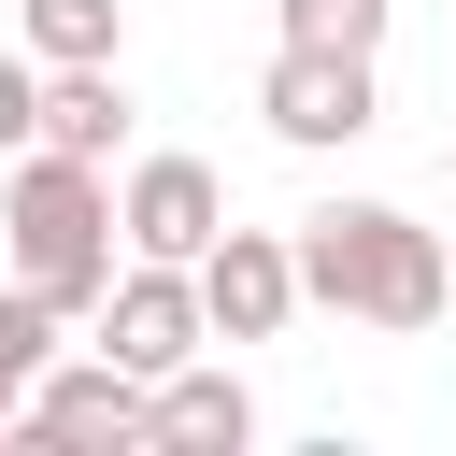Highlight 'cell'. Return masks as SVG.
I'll list each match as a JSON object with an SVG mask.
<instances>
[{"label": "cell", "mask_w": 456, "mask_h": 456, "mask_svg": "<svg viewBox=\"0 0 456 456\" xmlns=\"http://www.w3.org/2000/svg\"><path fill=\"white\" fill-rule=\"evenodd\" d=\"M28 128H43V57H28V43H14V57H0V157H14V142H28Z\"/></svg>", "instance_id": "obj_13"}, {"label": "cell", "mask_w": 456, "mask_h": 456, "mask_svg": "<svg viewBox=\"0 0 456 456\" xmlns=\"http://www.w3.org/2000/svg\"><path fill=\"white\" fill-rule=\"evenodd\" d=\"M57 342H71V328H57V314H43L28 285H0V385H28V370H43Z\"/></svg>", "instance_id": "obj_12"}, {"label": "cell", "mask_w": 456, "mask_h": 456, "mask_svg": "<svg viewBox=\"0 0 456 456\" xmlns=\"http://www.w3.org/2000/svg\"><path fill=\"white\" fill-rule=\"evenodd\" d=\"M142 442H157V456H242V442H256V399H242V370H214V356L157 370V385H142Z\"/></svg>", "instance_id": "obj_8"}, {"label": "cell", "mask_w": 456, "mask_h": 456, "mask_svg": "<svg viewBox=\"0 0 456 456\" xmlns=\"http://www.w3.org/2000/svg\"><path fill=\"white\" fill-rule=\"evenodd\" d=\"M86 328H100V356H114L128 385H157V370H185V356L214 342V328H200V285H185L171 256H114V285H100Z\"/></svg>", "instance_id": "obj_4"}, {"label": "cell", "mask_w": 456, "mask_h": 456, "mask_svg": "<svg viewBox=\"0 0 456 456\" xmlns=\"http://www.w3.org/2000/svg\"><path fill=\"white\" fill-rule=\"evenodd\" d=\"M14 43L43 71H86V57H128V0H14Z\"/></svg>", "instance_id": "obj_10"}, {"label": "cell", "mask_w": 456, "mask_h": 456, "mask_svg": "<svg viewBox=\"0 0 456 456\" xmlns=\"http://www.w3.org/2000/svg\"><path fill=\"white\" fill-rule=\"evenodd\" d=\"M28 142H57V157L114 171V142H128V86H114V57H86V71H43V128H28Z\"/></svg>", "instance_id": "obj_9"}, {"label": "cell", "mask_w": 456, "mask_h": 456, "mask_svg": "<svg viewBox=\"0 0 456 456\" xmlns=\"http://www.w3.org/2000/svg\"><path fill=\"white\" fill-rule=\"evenodd\" d=\"M256 114H271V142L342 157V142H370V128H385V86H370V57H342V43H271Z\"/></svg>", "instance_id": "obj_3"}, {"label": "cell", "mask_w": 456, "mask_h": 456, "mask_svg": "<svg viewBox=\"0 0 456 456\" xmlns=\"http://www.w3.org/2000/svg\"><path fill=\"white\" fill-rule=\"evenodd\" d=\"M228 228V185H214V157H128V185H114V242L128 256H200Z\"/></svg>", "instance_id": "obj_7"}, {"label": "cell", "mask_w": 456, "mask_h": 456, "mask_svg": "<svg viewBox=\"0 0 456 456\" xmlns=\"http://www.w3.org/2000/svg\"><path fill=\"white\" fill-rule=\"evenodd\" d=\"M0 256H14V285L57 314V328H86L100 314V285H114V171H86V157H57V142H14V171H0Z\"/></svg>", "instance_id": "obj_2"}, {"label": "cell", "mask_w": 456, "mask_h": 456, "mask_svg": "<svg viewBox=\"0 0 456 456\" xmlns=\"http://www.w3.org/2000/svg\"><path fill=\"white\" fill-rule=\"evenodd\" d=\"M0 442H14V385H0Z\"/></svg>", "instance_id": "obj_14"}, {"label": "cell", "mask_w": 456, "mask_h": 456, "mask_svg": "<svg viewBox=\"0 0 456 456\" xmlns=\"http://www.w3.org/2000/svg\"><path fill=\"white\" fill-rule=\"evenodd\" d=\"M185 285H200V328H214V342H285V314H299L285 228H214V242L185 256Z\"/></svg>", "instance_id": "obj_5"}, {"label": "cell", "mask_w": 456, "mask_h": 456, "mask_svg": "<svg viewBox=\"0 0 456 456\" xmlns=\"http://www.w3.org/2000/svg\"><path fill=\"white\" fill-rule=\"evenodd\" d=\"M285 256H299V314H356V328H442L456 314L442 228H413L399 200H314L285 228Z\"/></svg>", "instance_id": "obj_1"}, {"label": "cell", "mask_w": 456, "mask_h": 456, "mask_svg": "<svg viewBox=\"0 0 456 456\" xmlns=\"http://www.w3.org/2000/svg\"><path fill=\"white\" fill-rule=\"evenodd\" d=\"M442 185H456V142H442Z\"/></svg>", "instance_id": "obj_15"}, {"label": "cell", "mask_w": 456, "mask_h": 456, "mask_svg": "<svg viewBox=\"0 0 456 456\" xmlns=\"http://www.w3.org/2000/svg\"><path fill=\"white\" fill-rule=\"evenodd\" d=\"M285 43H342V57H385V0H271Z\"/></svg>", "instance_id": "obj_11"}, {"label": "cell", "mask_w": 456, "mask_h": 456, "mask_svg": "<svg viewBox=\"0 0 456 456\" xmlns=\"http://www.w3.org/2000/svg\"><path fill=\"white\" fill-rule=\"evenodd\" d=\"M14 442H114V456H128V442H142V385H128L100 342H86V356H43V370L14 385Z\"/></svg>", "instance_id": "obj_6"}, {"label": "cell", "mask_w": 456, "mask_h": 456, "mask_svg": "<svg viewBox=\"0 0 456 456\" xmlns=\"http://www.w3.org/2000/svg\"><path fill=\"white\" fill-rule=\"evenodd\" d=\"M442 271H456V242H442Z\"/></svg>", "instance_id": "obj_16"}]
</instances>
